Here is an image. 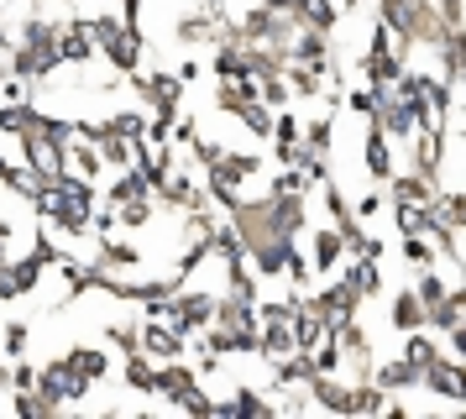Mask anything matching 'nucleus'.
<instances>
[{
	"label": "nucleus",
	"instance_id": "obj_9",
	"mask_svg": "<svg viewBox=\"0 0 466 419\" xmlns=\"http://www.w3.org/2000/svg\"><path fill=\"white\" fill-rule=\"evenodd\" d=\"M95 53H100V47H95L89 21H64V26H58V58L64 63H89Z\"/></svg>",
	"mask_w": 466,
	"mask_h": 419
},
{
	"label": "nucleus",
	"instance_id": "obj_28",
	"mask_svg": "<svg viewBox=\"0 0 466 419\" xmlns=\"http://www.w3.org/2000/svg\"><path fill=\"white\" fill-rule=\"evenodd\" d=\"M435 257H441V251H435L430 236H403V262H409V268H435Z\"/></svg>",
	"mask_w": 466,
	"mask_h": 419
},
{
	"label": "nucleus",
	"instance_id": "obj_6",
	"mask_svg": "<svg viewBox=\"0 0 466 419\" xmlns=\"http://www.w3.org/2000/svg\"><path fill=\"white\" fill-rule=\"evenodd\" d=\"M420 388H430V393H441V398H466V383H461V367H456V356H435L430 367H424L420 377Z\"/></svg>",
	"mask_w": 466,
	"mask_h": 419
},
{
	"label": "nucleus",
	"instance_id": "obj_27",
	"mask_svg": "<svg viewBox=\"0 0 466 419\" xmlns=\"http://www.w3.org/2000/svg\"><path fill=\"white\" fill-rule=\"evenodd\" d=\"M414 272H420V278H414V293H420L424 310H430V304H441L445 293H451V283H445V278H441L435 268H414Z\"/></svg>",
	"mask_w": 466,
	"mask_h": 419
},
{
	"label": "nucleus",
	"instance_id": "obj_16",
	"mask_svg": "<svg viewBox=\"0 0 466 419\" xmlns=\"http://www.w3.org/2000/svg\"><path fill=\"white\" fill-rule=\"evenodd\" d=\"M121 383H127L131 393H147L157 398V367H152V356H127V367H121Z\"/></svg>",
	"mask_w": 466,
	"mask_h": 419
},
{
	"label": "nucleus",
	"instance_id": "obj_8",
	"mask_svg": "<svg viewBox=\"0 0 466 419\" xmlns=\"http://www.w3.org/2000/svg\"><path fill=\"white\" fill-rule=\"evenodd\" d=\"M309 404L330 409V414H351V383H336V373H315L309 377Z\"/></svg>",
	"mask_w": 466,
	"mask_h": 419
},
{
	"label": "nucleus",
	"instance_id": "obj_12",
	"mask_svg": "<svg viewBox=\"0 0 466 419\" xmlns=\"http://www.w3.org/2000/svg\"><path fill=\"white\" fill-rule=\"evenodd\" d=\"M420 367L409 362V356H399V362H382V367H372V383H378L382 393H403V388H420Z\"/></svg>",
	"mask_w": 466,
	"mask_h": 419
},
{
	"label": "nucleus",
	"instance_id": "obj_21",
	"mask_svg": "<svg viewBox=\"0 0 466 419\" xmlns=\"http://www.w3.org/2000/svg\"><path fill=\"white\" fill-rule=\"evenodd\" d=\"M330 142H336V121L330 116H315V121H304V131H299V147H309V152H330Z\"/></svg>",
	"mask_w": 466,
	"mask_h": 419
},
{
	"label": "nucleus",
	"instance_id": "obj_10",
	"mask_svg": "<svg viewBox=\"0 0 466 419\" xmlns=\"http://www.w3.org/2000/svg\"><path fill=\"white\" fill-rule=\"evenodd\" d=\"M64 173H74V179H89V184H95V179L106 173L100 147H89V142H79V137H74V142L64 147Z\"/></svg>",
	"mask_w": 466,
	"mask_h": 419
},
{
	"label": "nucleus",
	"instance_id": "obj_34",
	"mask_svg": "<svg viewBox=\"0 0 466 419\" xmlns=\"http://www.w3.org/2000/svg\"><path fill=\"white\" fill-rule=\"evenodd\" d=\"M268 194H309V179H304L299 168H283V173L273 179V189H268Z\"/></svg>",
	"mask_w": 466,
	"mask_h": 419
},
{
	"label": "nucleus",
	"instance_id": "obj_23",
	"mask_svg": "<svg viewBox=\"0 0 466 419\" xmlns=\"http://www.w3.org/2000/svg\"><path fill=\"white\" fill-rule=\"evenodd\" d=\"M393 226H399L403 236H424V226H430V210L414 205V199H393Z\"/></svg>",
	"mask_w": 466,
	"mask_h": 419
},
{
	"label": "nucleus",
	"instance_id": "obj_17",
	"mask_svg": "<svg viewBox=\"0 0 466 419\" xmlns=\"http://www.w3.org/2000/svg\"><path fill=\"white\" fill-rule=\"evenodd\" d=\"M435 179H424V173H393V179H388V194H393V199H414V205H430V199H435Z\"/></svg>",
	"mask_w": 466,
	"mask_h": 419
},
{
	"label": "nucleus",
	"instance_id": "obj_19",
	"mask_svg": "<svg viewBox=\"0 0 466 419\" xmlns=\"http://www.w3.org/2000/svg\"><path fill=\"white\" fill-rule=\"evenodd\" d=\"M424 325V304L414 289H399L393 293V331H420Z\"/></svg>",
	"mask_w": 466,
	"mask_h": 419
},
{
	"label": "nucleus",
	"instance_id": "obj_18",
	"mask_svg": "<svg viewBox=\"0 0 466 419\" xmlns=\"http://www.w3.org/2000/svg\"><path fill=\"white\" fill-rule=\"evenodd\" d=\"M367 179H372V184H388V179H393V152H388L378 126L367 131Z\"/></svg>",
	"mask_w": 466,
	"mask_h": 419
},
{
	"label": "nucleus",
	"instance_id": "obj_30",
	"mask_svg": "<svg viewBox=\"0 0 466 419\" xmlns=\"http://www.w3.org/2000/svg\"><path fill=\"white\" fill-rule=\"evenodd\" d=\"M116 220H121L127 230L152 226V194H147V199H131V205H116Z\"/></svg>",
	"mask_w": 466,
	"mask_h": 419
},
{
	"label": "nucleus",
	"instance_id": "obj_15",
	"mask_svg": "<svg viewBox=\"0 0 466 419\" xmlns=\"http://www.w3.org/2000/svg\"><path fill=\"white\" fill-rule=\"evenodd\" d=\"M340 257H346V241H340V230H336V226L315 230V257H309V268H315V272H336V268H340Z\"/></svg>",
	"mask_w": 466,
	"mask_h": 419
},
{
	"label": "nucleus",
	"instance_id": "obj_42",
	"mask_svg": "<svg viewBox=\"0 0 466 419\" xmlns=\"http://www.w3.org/2000/svg\"><path fill=\"white\" fill-rule=\"evenodd\" d=\"M64 5H74V0H64Z\"/></svg>",
	"mask_w": 466,
	"mask_h": 419
},
{
	"label": "nucleus",
	"instance_id": "obj_22",
	"mask_svg": "<svg viewBox=\"0 0 466 419\" xmlns=\"http://www.w3.org/2000/svg\"><path fill=\"white\" fill-rule=\"evenodd\" d=\"M236 121H241V131H252L257 142H262V137H273V110H268L262 100H247L241 110H236Z\"/></svg>",
	"mask_w": 466,
	"mask_h": 419
},
{
	"label": "nucleus",
	"instance_id": "obj_26",
	"mask_svg": "<svg viewBox=\"0 0 466 419\" xmlns=\"http://www.w3.org/2000/svg\"><path fill=\"white\" fill-rule=\"evenodd\" d=\"M152 189H147V179L137 173V168H127L116 184H110V205H131V199H147Z\"/></svg>",
	"mask_w": 466,
	"mask_h": 419
},
{
	"label": "nucleus",
	"instance_id": "obj_33",
	"mask_svg": "<svg viewBox=\"0 0 466 419\" xmlns=\"http://www.w3.org/2000/svg\"><path fill=\"white\" fill-rule=\"evenodd\" d=\"M283 278L294 283V293H304V289H309V278H315V268H309V257H299V247H294V257H289V268H283Z\"/></svg>",
	"mask_w": 466,
	"mask_h": 419
},
{
	"label": "nucleus",
	"instance_id": "obj_37",
	"mask_svg": "<svg viewBox=\"0 0 466 419\" xmlns=\"http://www.w3.org/2000/svg\"><path fill=\"white\" fill-rule=\"evenodd\" d=\"M351 215H357V220H378V215H382V194H378V189H372V194H361V205L351 210Z\"/></svg>",
	"mask_w": 466,
	"mask_h": 419
},
{
	"label": "nucleus",
	"instance_id": "obj_7",
	"mask_svg": "<svg viewBox=\"0 0 466 419\" xmlns=\"http://www.w3.org/2000/svg\"><path fill=\"white\" fill-rule=\"evenodd\" d=\"M142 356L173 362V356H184V335L173 331L168 320H147V325H142Z\"/></svg>",
	"mask_w": 466,
	"mask_h": 419
},
{
	"label": "nucleus",
	"instance_id": "obj_3",
	"mask_svg": "<svg viewBox=\"0 0 466 419\" xmlns=\"http://www.w3.org/2000/svg\"><path fill=\"white\" fill-rule=\"evenodd\" d=\"M309 304L325 314V331H330V325H340V320H351V314L361 310V293L351 289L346 278H336V283H325L319 293H309Z\"/></svg>",
	"mask_w": 466,
	"mask_h": 419
},
{
	"label": "nucleus",
	"instance_id": "obj_11",
	"mask_svg": "<svg viewBox=\"0 0 466 419\" xmlns=\"http://www.w3.org/2000/svg\"><path fill=\"white\" fill-rule=\"evenodd\" d=\"M95 262L110 268V272H137V268H142V247H137V241H116V236H100Z\"/></svg>",
	"mask_w": 466,
	"mask_h": 419
},
{
	"label": "nucleus",
	"instance_id": "obj_14",
	"mask_svg": "<svg viewBox=\"0 0 466 419\" xmlns=\"http://www.w3.org/2000/svg\"><path fill=\"white\" fill-rule=\"evenodd\" d=\"M340 278H346L361 299H378V293H382V262H378V257H357V262L340 272Z\"/></svg>",
	"mask_w": 466,
	"mask_h": 419
},
{
	"label": "nucleus",
	"instance_id": "obj_36",
	"mask_svg": "<svg viewBox=\"0 0 466 419\" xmlns=\"http://www.w3.org/2000/svg\"><path fill=\"white\" fill-rule=\"evenodd\" d=\"M26 335H32V331H26L22 320H16V325H5V356H11V362L26 352Z\"/></svg>",
	"mask_w": 466,
	"mask_h": 419
},
{
	"label": "nucleus",
	"instance_id": "obj_4",
	"mask_svg": "<svg viewBox=\"0 0 466 419\" xmlns=\"http://www.w3.org/2000/svg\"><path fill=\"white\" fill-rule=\"evenodd\" d=\"M257 173H262V152H226L215 168H205V184L241 189V184H252Z\"/></svg>",
	"mask_w": 466,
	"mask_h": 419
},
{
	"label": "nucleus",
	"instance_id": "obj_40",
	"mask_svg": "<svg viewBox=\"0 0 466 419\" xmlns=\"http://www.w3.org/2000/svg\"><path fill=\"white\" fill-rule=\"evenodd\" d=\"M199 11H220V0H199Z\"/></svg>",
	"mask_w": 466,
	"mask_h": 419
},
{
	"label": "nucleus",
	"instance_id": "obj_25",
	"mask_svg": "<svg viewBox=\"0 0 466 419\" xmlns=\"http://www.w3.org/2000/svg\"><path fill=\"white\" fill-rule=\"evenodd\" d=\"M32 116H37V105H0V137H11V142H22V131L32 126Z\"/></svg>",
	"mask_w": 466,
	"mask_h": 419
},
{
	"label": "nucleus",
	"instance_id": "obj_20",
	"mask_svg": "<svg viewBox=\"0 0 466 419\" xmlns=\"http://www.w3.org/2000/svg\"><path fill=\"white\" fill-rule=\"evenodd\" d=\"M106 131H110V137H127V142H142V137H147V110H142V105L116 110V116L106 121Z\"/></svg>",
	"mask_w": 466,
	"mask_h": 419
},
{
	"label": "nucleus",
	"instance_id": "obj_2",
	"mask_svg": "<svg viewBox=\"0 0 466 419\" xmlns=\"http://www.w3.org/2000/svg\"><path fill=\"white\" fill-rule=\"evenodd\" d=\"M37 393L47 398V409H64V404H85L89 383L74 373V362H68V356H58V362H47L43 373H37Z\"/></svg>",
	"mask_w": 466,
	"mask_h": 419
},
{
	"label": "nucleus",
	"instance_id": "obj_35",
	"mask_svg": "<svg viewBox=\"0 0 466 419\" xmlns=\"http://www.w3.org/2000/svg\"><path fill=\"white\" fill-rule=\"evenodd\" d=\"M26 388H37V373L16 356V362H11V393H26Z\"/></svg>",
	"mask_w": 466,
	"mask_h": 419
},
{
	"label": "nucleus",
	"instance_id": "obj_31",
	"mask_svg": "<svg viewBox=\"0 0 466 419\" xmlns=\"http://www.w3.org/2000/svg\"><path fill=\"white\" fill-rule=\"evenodd\" d=\"M11 409H16L22 419H43V414H53V409H47V398L37 393V388H26V393H16V398H11Z\"/></svg>",
	"mask_w": 466,
	"mask_h": 419
},
{
	"label": "nucleus",
	"instance_id": "obj_32",
	"mask_svg": "<svg viewBox=\"0 0 466 419\" xmlns=\"http://www.w3.org/2000/svg\"><path fill=\"white\" fill-rule=\"evenodd\" d=\"M100 158H106V168H127V163H131V142H127V137H110V131H106Z\"/></svg>",
	"mask_w": 466,
	"mask_h": 419
},
{
	"label": "nucleus",
	"instance_id": "obj_39",
	"mask_svg": "<svg viewBox=\"0 0 466 419\" xmlns=\"http://www.w3.org/2000/svg\"><path fill=\"white\" fill-rule=\"evenodd\" d=\"M257 5H268V11H278V16H294L299 0H257Z\"/></svg>",
	"mask_w": 466,
	"mask_h": 419
},
{
	"label": "nucleus",
	"instance_id": "obj_29",
	"mask_svg": "<svg viewBox=\"0 0 466 419\" xmlns=\"http://www.w3.org/2000/svg\"><path fill=\"white\" fill-rule=\"evenodd\" d=\"M106 341L121 356H137L142 352V325H121V320H116V325H106Z\"/></svg>",
	"mask_w": 466,
	"mask_h": 419
},
{
	"label": "nucleus",
	"instance_id": "obj_24",
	"mask_svg": "<svg viewBox=\"0 0 466 419\" xmlns=\"http://www.w3.org/2000/svg\"><path fill=\"white\" fill-rule=\"evenodd\" d=\"M403 335H409V346H403V356H409V362H414L420 373L430 367V362H435V356H445L441 346H435V335L424 331V325H420V331H403Z\"/></svg>",
	"mask_w": 466,
	"mask_h": 419
},
{
	"label": "nucleus",
	"instance_id": "obj_5",
	"mask_svg": "<svg viewBox=\"0 0 466 419\" xmlns=\"http://www.w3.org/2000/svg\"><path fill=\"white\" fill-rule=\"evenodd\" d=\"M199 388V373L194 367H184L178 356L173 362H157V398H168L173 409H184V398Z\"/></svg>",
	"mask_w": 466,
	"mask_h": 419
},
{
	"label": "nucleus",
	"instance_id": "obj_41",
	"mask_svg": "<svg viewBox=\"0 0 466 419\" xmlns=\"http://www.w3.org/2000/svg\"><path fill=\"white\" fill-rule=\"evenodd\" d=\"M0 79H5V58H0Z\"/></svg>",
	"mask_w": 466,
	"mask_h": 419
},
{
	"label": "nucleus",
	"instance_id": "obj_38",
	"mask_svg": "<svg viewBox=\"0 0 466 419\" xmlns=\"http://www.w3.org/2000/svg\"><path fill=\"white\" fill-rule=\"evenodd\" d=\"M346 105H351L357 116H372V105H378V95H372V89H351V95H346Z\"/></svg>",
	"mask_w": 466,
	"mask_h": 419
},
{
	"label": "nucleus",
	"instance_id": "obj_13",
	"mask_svg": "<svg viewBox=\"0 0 466 419\" xmlns=\"http://www.w3.org/2000/svg\"><path fill=\"white\" fill-rule=\"evenodd\" d=\"M68 362H74V373L85 377L89 388L110 377V352H106V346H74V352H68Z\"/></svg>",
	"mask_w": 466,
	"mask_h": 419
},
{
	"label": "nucleus",
	"instance_id": "obj_1",
	"mask_svg": "<svg viewBox=\"0 0 466 419\" xmlns=\"http://www.w3.org/2000/svg\"><path fill=\"white\" fill-rule=\"evenodd\" d=\"M89 32H95V47L106 53V63L121 79L142 68V26H127L121 16H89Z\"/></svg>",
	"mask_w": 466,
	"mask_h": 419
}]
</instances>
